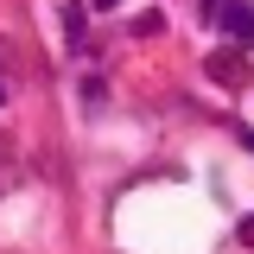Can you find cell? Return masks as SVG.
Here are the masks:
<instances>
[{
	"label": "cell",
	"instance_id": "obj_6",
	"mask_svg": "<svg viewBox=\"0 0 254 254\" xmlns=\"http://www.w3.org/2000/svg\"><path fill=\"white\" fill-rule=\"evenodd\" d=\"M242 242H248V248H254V210H248V216H242Z\"/></svg>",
	"mask_w": 254,
	"mask_h": 254
},
{
	"label": "cell",
	"instance_id": "obj_1",
	"mask_svg": "<svg viewBox=\"0 0 254 254\" xmlns=\"http://www.w3.org/2000/svg\"><path fill=\"white\" fill-rule=\"evenodd\" d=\"M203 70L216 76L222 89H242V83H248V58H242V51H216V58L203 64Z\"/></svg>",
	"mask_w": 254,
	"mask_h": 254
},
{
	"label": "cell",
	"instance_id": "obj_7",
	"mask_svg": "<svg viewBox=\"0 0 254 254\" xmlns=\"http://www.w3.org/2000/svg\"><path fill=\"white\" fill-rule=\"evenodd\" d=\"M89 6H95V13H108V6H121V0H89Z\"/></svg>",
	"mask_w": 254,
	"mask_h": 254
},
{
	"label": "cell",
	"instance_id": "obj_5",
	"mask_svg": "<svg viewBox=\"0 0 254 254\" xmlns=\"http://www.w3.org/2000/svg\"><path fill=\"white\" fill-rule=\"evenodd\" d=\"M229 13H235V0H203V19H210V26H222Z\"/></svg>",
	"mask_w": 254,
	"mask_h": 254
},
{
	"label": "cell",
	"instance_id": "obj_8",
	"mask_svg": "<svg viewBox=\"0 0 254 254\" xmlns=\"http://www.w3.org/2000/svg\"><path fill=\"white\" fill-rule=\"evenodd\" d=\"M242 146H248V153H254V127H242Z\"/></svg>",
	"mask_w": 254,
	"mask_h": 254
},
{
	"label": "cell",
	"instance_id": "obj_4",
	"mask_svg": "<svg viewBox=\"0 0 254 254\" xmlns=\"http://www.w3.org/2000/svg\"><path fill=\"white\" fill-rule=\"evenodd\" d=\"M153 32H165V13H159V6H146V13L133 19V38H153Z\"/></svg>",
	"mask_w": 254,
	"mask_h": 254
},
{
	"label": "cell",
	"instance_id": "obj_9",
	"mask_svg": "<svg viewBox=\"0 0 254 254\" xmlns=\"http://www.w3.org/2000/svg\"><path fill=\"white\" fill-rule=\"evenodd\" d=\"M0 102H6V89H0Z\"/></svg>",
	"mask_w": 254,
	"mask_h": 254
},
{
	"label": "cell",
	"instance_id": "obj_2",
	"mask_svg": "<svg viewBox=\"0 0 254 254\" xmlns=\"http://www.w3.org/2000/svg\"><path fill=\"white\" fill-rule=\"evenodd\" d=\"M222 32H229V38H235L242 51H248V45H254V6H242V0H235V13L222 19Z\"/></svg>",
	"mask_w": 254,
	"mask_h": 254
},
{
	"label": "cell",
	"instance_id": "obj_3",
	"mask_svg": "<svg viewBox=\"0 0 254 254\" xmlns=\"http://www.w3.org/2000/svg\"><path fill=\"white\" fill-rule=\"evenodd\" d=\"M64 38H70V51L89 45V6H64Z\"/></svg>",
	"mask_w": 254,
	"mask_h": 254
}]
</instances>
